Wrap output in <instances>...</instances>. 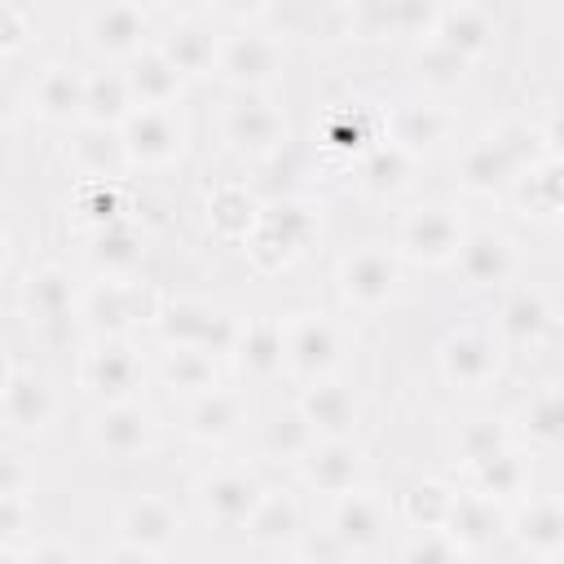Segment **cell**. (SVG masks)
I'll use <instances>...</instances> for the list:
<instances>
[{
    "instance_id": "obj_1",
    "label": "cell",
    "mask_w": 564,
    "mask_h": 564,
    "mask_svg": "<svg viewBox=\"0 0 564 564\" xmlns=\"http://www.w3.org/2000/svg\"><path fill=\"white\" fill-rule=\"evenodd\" d=\"M123 154L141 167H163L181 154V123L167 106H141L123 119Z\"/></svg>"
},
{
    "instance_id": "obj_2",
    "label": "cell",
    "mask_w": 564,
    "mask_h": 564,
    "mask_svg": "<svg viewBox=\"0 0 564 564\" xmlns=\"http://www.w3.org/2000/svg\"><path fill=\"white\" fill-rule=\"evenodd\" d=\"M88 436H93V445H97L101 454H110V458H132V454L150 449L154 423H150L145 410H137V405L123 397V401H106V405L93 414Z\"/></svg>"
},
{
    "instance_id": "obj_3",
    "label": "cell",
    "mask_w": 564,
    "mask_h": 564,
    "mask_svg": "<svg viewBox=\"0 0 564 564\" xmlns=\"http://www.w3.org/2000/svg\"><path fill=\"white\" fill-rule=\"evenodd\" d=\"M282 348H286V366L304 379H317L335 366V352H339V339H335V326L326 317H313V313H300L295 322L282 326Z\"/></svg>"
},
{
    "instance_id": "obj_4",
    "label": "cell",
    "mask_w": 564,
    "mask_h": 564,
    "mask_svg": "<svg viewBox=\"0 0 564 564\" xmlns=\"http://www.w3.org/2000/svg\"><path fill=\"white\" fill-rule=\"evenodd\" d=\"M256 502H260V489L247 471H216L198 485V507L220 529H247Z\"/></svg>"
},
{
    "instance_id": "obj_5",
    "label": "cell",
    "mask_w": 564,
    "mask_h": 564,
    "mask_svg": "<svg viewBox=\"0 0 564 564\" xmlns=\"http://www.w3.org/2000/svg\"><path fill=\"white\" fill-rule=\"evenodd\" d=\"M401 247L414 256V260H427V264H445L463 251V229L458 220L445 212V207H419L414 216H405L401 225Z\"/></svg>"
},
{
    "instance_id": "obj_6",
    "label": "cell",
    "mask_w": 564,
    "mask_h": 564,
    "mask_svg": "<svg viewBox=\"0 0 564 564\" xmlns=\"http://www.w3.org/2000/svg\"><path fill=\"white\" fill-rule=\"evenodd\" d=\"M119 533L128 538V546L119 555H159L167 551V542L176 538V516L167 502L159 498H137L128 502V511L119 516Z\"/></svg>"
},
{
    "instance_id": "obj_7",
    "label": "cell",
    "mask_w": 564,
    "mask_h": 564,
    "mask_svg": "<svg viewBox=\"0 0 564 564\" xmlns=\"http://www.w3.org/2000/svg\"><path fill=\"white\" fill-rule=\"evenodd\" d=\"M339 282H344V295H348L352 304L375 308V304H383V300L392 295V286H397V260H392L388 251H379V247H366V251H357L352 260H344Z\"/></svg>"
},
{
    "instance_id": "obj_8",
    "label": "cell",
    "mask_w": 564,
    "mask_h": 564,
    "mask_svg": "<svg viewBox=\"0 0 564 564\" xmlns=\"http://www.w3.org/2000/svg\"><path fill=\"white\" fill-rule=\"evenodd\" d=\"M441 366H445L449 383H458V388H480V383H489L494 370H498V348H494V339L480 335V330H458V335L445 339Z\"/></svg>"
},
{
    "instance_id": "obj_9",
    "label": "cell",
    "mask_w": 564,
    "mask_h": 564,
    "mask_svg": "<svg viewBox=\"0 0 564 564\" xmlns=\"http://www.w3.org/2000/svg\"><path fill=\"white\" fill-rule=\"evenodd\" d=\"M141 35H145V18L137 4L128 0H106L101 9H93L88 18V44L97 53H110V57H128L141 48Z\"/></svg>"
},
{
    "instance_id": "obj_10",
    "label": "cell",
    "mask_w": 564,
    "mask_h": 564,
    "mask_svg": "<svg viewBox=\"0 0 564 564\" xmlns=\"http://www.w3.org/2000/svg\"><path fill=\"white\" fill-rule=\"evenodd\" d=\"M141 379V361L123 344H101L84 357V388L101 392L106 401H123Z\"/></svg>"
},
{
    "instance_id": "obj_11",
    "label": "cell",
    "mask_w": 564,
    "mask_h": 564,
    "mask_svg": "<svg viewBox=\"0 0 564 564\" xmlns=\"http://www.w3.org/2000/svg\"><path fill=\"white\" fill-rule=\"evenodd\" d=\"M282 137H286V123H282V115H278L273 106H264V101H242V106L229 110V141H234L238 150H247V154H269V150L282 145Z\"/></svg>"
},
{
    "instance_id": "obj_12",
    "label": "cell",
    "mask_w": 564,
    "mask_h": 564,
    "mask_svg": "<svg viewBox=\"0 0 564 564\" xmlns=\"http://www.w3.org/2000/svg\"><path fill=\"white\" fill-rule=\"evenodd\" d=\"M300 467H304L308 485H317L326 494H348L361 463H357V449H348L344 441L330 436V441H313V449L300 458Z\"/></svg>"
},
{
    "instance_id": "obj_13",
    "label": "cell",
    "mask_w": 564,
    "mask_h": 564,
    "mask_svg": "<svg viewBox=\"0 0 564 564\" xmlns=\"http://www.w3.org/2000/svg\"><path fill=\"white\" fill-rule=\"evenodd\" d=\"M220 70L234 84H264L278 70V44L264 35H238L220 44Z\"/></svg>"
},
{
    "instance_id": "obj_14",
    "label": "cell",
    "mask_w": 564,
    "mask_h": 564,
    "mask_svg": "<svg viewBox=\"0 0 564 564\" xmlns=\"http://www.w3.org/2000/svg\"><path fill=\"white\" fill-rule=\"evenodd\" d=\"M31 97H35V110L44 119H70L88 106V79L70 66H48Z\"/></svg>"
},
{
    "instance_id": "obj_15",
    "label": "cell",
    "mask_w": 564,
    "mask_h": 564,
    "mask_svg": "<svg viewBox=\"0 0 564 564\" xmlns=\"http://www.w3.org/2000/svg\"><path fill=\"white\" fill-rule=\"evenodd\" d=\"M181 66L167 53H145L132 70H128V88L137 106H167L181 93Z\"/></svg>"
},
{
    "instance_id": "obj_16",
    "label": "cell",
    "mask_w": 564,
    "mask_h": 564,
    "mask_svg": "<svg viewBox=\"0 0 564 564\" xmlns=\"http://www.w3.org/2000/svg\"><path fill=\"white\" fill-rule=\"evenodd\" d=\"M335 533H339V542H344L348 551H366V546L379 542V533H383V507H379L370 494L348 489L344 502H339V511H335Z\"/></svg>"
},
{
    "instance_id": "obj_17",
    "label": "cell",
    "mask_w": 564,
    "mask_h": 564,
    "mask_svg": "<svg viewBox=\"0 0 564 564\" xmlns=\"http://www.w3.org/2000/svg\"><path fill=\"white\" fill-rule=\"evenodd\" d=\"M458 260H463V273H467L476 286L502 282V278L511 273V264H516L511 242H507L502 234H476V238H463Z\"/></svg>"
},
{
    "instance_id": "obj_18",
    "label": "cell",
    "mask_w": 564,
    "mask_h": 564,
    "mask_svg": "<svg viewBox=\"0 0 564 564\" xmlns=\"http://www.w3.org/2000/svg\"><path fill=\"white\" fill-rule=\"evenodd\" d=\"M242 423V405L234 392H220V388H207L198 392V401L189 405V432L198 441H225L234 436Z\"/></svg>"
},
{
    "instance_id": "obj_19",
    "label": "cell",
    "mask_w": 564,
    "mask_h": 564,
    "mask_svg": "<svg viewBox=\"0 0 564 564\" xmlns=\"http://www.w3.org/2000/svg\"><path fill=\"white\" fill-rule=\"evenodd\" d=\"M53 414V401H48V388L35 383V379H18L9 375V388H4V419L13 432H40Z\"/></svg>"
},
{
    "instance_id": "obj_20",
    "label": "cell",
    "mask_w": 564,
    "mask_h": 564,
    "mask_svg": "<svg viewBox=\"0 0 564 564\" xmlns=\"http://www.w3.org/2000/svg\"><path fill=\"white\" fill-rule=\"evenodd\" d=\"M516 538H520L524 551L564 555V507H560V502H533V507L520 516Z\"/></svg>"
},
{
    "instance_id": "obj_21",
    "label": "cell",
    "mask_w": 564,
    "mask_h": 564,
    "mask_svg": "<svg viewBox=\"0 0 564 564\" xmlns=\"http://www.w3.org/2000/svg\"><path fill=\"white\" fill-rule=\"evenodd\" d=\"M511 172H516V163H511L502 137H480V141L463 154V181H467L471 189H494V185L507 181Z\"/></svg>"
},
{
    "instance_id": "obj_22",
    "label": "cell",
    "mask_w": 564,
    "mask_h": 564,
    "mask_svg": "<svg viewBox=\"0 0 564 564\" xmlns=\"http://www.w3.org/2000/svg\"><path fill=\"white\" fill-rule=\"evenodd\" d=\"M88 304H93V317L106 330H119V326H128V322H137L145 313V295L132 282H119V278H110L106 286H97Z\"/></svg>"
},
{
    "instance_id": "obj_23",
    "label": "cell",
    "mask_w": 564,
    "mask_h": 564,
    "mask_svg": "<svg viewBox=\"0 0 564 564\" xmlns=\"http://www.w3.org/2000/svg\"><path fill=\"white\" fill-rule=\"evenodd\" d=\"M238 361L251 370V375H273L282 361H286V348H282V326H247L238 330V344H234Z\"/></svg>"
},
{
    "instance_id": "obj_24",
    "label": "cell",
    "mask_w": 564,
    "mask_h": 564,
    "mask_svg": "<svg viewBox=\"0 0 564 564\" xmlns=\"http://www.w3.org/2000/svg\"><path fill=\"white\" fill-rule=\"evenodd\" d=\"M317 432H330L339 436L348 423H352V397L339 388V383H317L308 397H304V410H300Z\"/></svg>"
},
{
    "instance_id": "obj_25",
    "label": "cell",
    "mask_w": 564,
    "mask_h": 564,
    "mask_svg": "<svg viewBox=\"0 0 564 564\" xmlns=\"http://www.w3.org/2000/svg\"><path fill=\"white\" fill-rule=\"evenodd\" d=\"M163 53H167L185 75H194V70H203V66H212V62L220 57L216 40H212L198 22H181V26H172V35H167Z\"/></svg>"
},
{
    "instance_id": "obj_26",
    "label": "cell",
    "mask_w": 564,
    "mask_h": 564,
    "mask_svg": "<svg viewBox=\"0 0 564 564\" xmlns=\"http://www.w3.org/2000/svg\"><path fill=\"white\" fill-rule=\"evenodd\" d=\"M128 106H137L132 101V88H128V75H97V79H88V119L93 123H119V119H128L132 110Z\"/></svg>"
},
{
    "instance_id": "obj_27",
    "label": "cell",
    "mask_w": 564,
    "mask_h": 564,
    "mask_svg": "<svg viewBox=\"0 0 564 564\" xmlns=\"http://www.w3.org/2000/svg\"><path fill=\"white\" fill-rule=\"evenodd\" d=\"M295 533V502L286 494H260L251 520H247V538L256 542H282Z\"/></svg>"
},
{
    "instance_id": "obj_28",
    "label": "cell",
    "mask_w": 564,
    "mask_h": 564,
    "mask_svg": "<svg viewBox=\"0 0 564 564\" xmlns=\"http://www.w3.org/2000/svg\"><path fill=\"white\" fill-rule=\"evenodd\" d=\"M524 427L542 445H564V388H546L524 405Z\"/></svg>"
},
{
    "instance_id": "obj_29",
    "label": "cell",
    "mask_w": 564,
    "mask_h": 564,
    "mask_svg": "<svg viewBox=\"0 0 564 564\" xmlns=\"http://www.w3.org/2000/svg\"><path fill=\"white\" fill-rule=\"evenodd\" d=\"M449 533L463 542H480V538H494L498 533V511H494V498H485V494H476V498H463V502H454L449 507Z\"/></svg>"
},
{
    "instance_id": "obj_30",
    "label": "cell",
    "mask_w": 564,
    "mask_h": 564,
    "mask_svg": "<svg viewBox=\"0 0 564 564\" xmlns=\"http://www.w3.org/2000/svg\"><path fill=\"white\" fill-rule=\"evenodd\" d=\"M163 375L181 392H207V388H216V370H212V357L203 348H176L172 361L163 366Z\"/></svg>"
},
{
    "instance_id": "obj_31",
    "label": "cell",
    "mask_w": 564,
    "mask_h": 564,
    "mask_svg": "<svg viewBox=\"0 0 564 564\" xmlns=\"http://www.w3.org/2000/svg\"><path fill=\"white\" fill-rule=\"evenodd\" d=\"M476 476H480V494L485 498H511L524 485V463L511 449H502V454L476 463Z\"/></svg>"
},
{
    "instance_id": "obj_32",
    "label": "cell",
    "mask_w": 564,
    "mask_h": 564,
    "mask_svg": "<svg viewBox=\"0 0 564 564\" xmlns=\"http://www.w3.org/2000/svg\"><path fill=\"white\" fill-rule=\"evenodd\" d=\"M26 304H31V313H40V317L66 313V308H70V286H66V278H62L57 269L35 273V278L26 282Z\"/></svg>"
},
{
    "instance_id": "obj_33",
    "label": "cell",
    "mask_w": 564,
    "mask_h": 564,
    "mask_svg": "<svg viewBox=\"0 0 564 564\" xmlns=\"http://www.w3.org/2000/svg\"><path fill=\"white\" fill-rule=\"evenodd\" d=\"M445 35H441V48H449V53H458V57H467V53H476L480 44H485V18L476 13V9H458V13H449V22L441 26Z\"/></svg>"
},
{
    "instance_id": "obj_34",
    "label": "cell",
    "mask_w": 564,
    "mask_h": 564,
    "mask_svg": "<svg viewBox=\"0 0 564 564\" xmlns=\"http://www.w3.org/2000/svg\"><path fill=\"white\" fill-rule=\"evenodd\" d=\"M441 137V115L427 110V106H414V110H401L397 115V145L405 150H423Z\"/></svg>"
},
{
    "instance_id": "obj_35",
    "label": "cell",
    "mask_w": 564,
    "mask_h": 564,
    "mask_svg": "<svg viewBox=\"0 0 564 564\" xmlns=\"http://www.w3.org/2000/svg\"><path fill=\"white\" fill-rule=\"evenodd\" d=\"M502 326H507L516 339H529V335H538V330L546 326V313H542V304H538L533 295H516V300L507 304V313H502Z\"/></svg>"
},
{
    "instance_id": "obj_36",
    "label": "cell",
    "mask_w": 564,
    "mask_h": 564,
    "mask_svg": "<svg viewBox=\"0 0 564 564\" xmlns=\"http://www.w3.org/2000/svg\"><path fill=\"white\" fill-rule=\"evenodd\" d=\"M502 449H507V432L494 427V423H476V427L463 432V458L471 467L485 463V458H494V454H502Z\"/></svg>"
},
{
    "instance_id": "obj_37",
    "label": "cell",
    "mask_w": 564,
    "mask_h": 564,
    "mask_svg": "<svg viewBox=\"0 0 564 564\" xmlns=\"http://www.w3.org/2000/svg\"><path fill=\"white\" fill-rule=\"evenodd\" d=\"M546 137H551V141H555V145L564 150V106H560V110L551 115V123H546Z\"/></svg>"
},
{
    "instance_id": "obj_38",
    "label": "cell",
    "mask_w": 564,
    "mask_h": 564,
    "mask_svg": "<svg viewBox=\"0 0 564 564\" xmlns=\"http://www.w3.org/2000/svg\"><path fill=\"white\" fill-rule=\"evenodd\" d=\"M264 0H220V9H229V13H251V9H260Z\"/></svg>"
},
{
    "instance_id": "obj_39",
    "label": "cell",
    "mask_w": 564,
    "mask_h": 564,
    "mask_svg": "<svg viewBox=\"0 0 564 564\" xmlns=\"http://www.w3.org/2000/svg\"><path fill=\"white\" fill-rule=\"evenodd\" d=\"M128 4H137V9H145V4H163V0H128Z\"/></svg>"
}]
</instances>
